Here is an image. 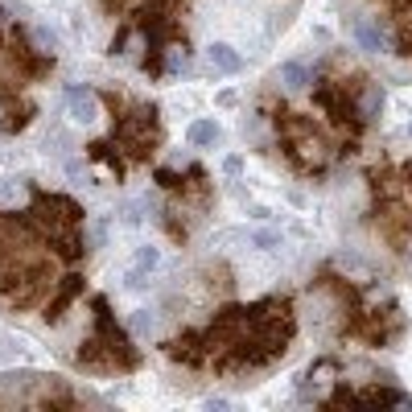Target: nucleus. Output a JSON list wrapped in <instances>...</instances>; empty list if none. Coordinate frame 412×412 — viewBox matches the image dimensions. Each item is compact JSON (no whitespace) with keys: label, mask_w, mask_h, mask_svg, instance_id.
<instances>
[{"label":"nucleus","mask_w":412,"mask_h":412,"mask_svg":"<svg viewBox=\"0 0 412 412\" xmlns=\"http://www.w3.org/2000/svg\"><path fill=\"white\" fill-rule=\"evenodd\" d=\"M297 334V310L289 297H260L247 305V334H243L223 359L215 363L218 375H240V371H260L285 355V346Z\"/></svg>","instance_id":"f257e3e1"},{"label":"nucleus","mask_w":412,"mask_h":412,"mask_svg":"<svg viewBox=\"0 0 412 412\" xmlns=\"http://www.w3.org/2000/svg\"><path fill=\"white\" fill-rule=\"evenodd\" d=\"M91 310H95V330L83 339L78 355H74V363L83 367V371H95V375L136 371V367H141V351L132 346L128 330L116 326V317H112V310H107V301L95 297V301H91Z\"/></svg>","instance_id":"f03ea898"},{"label":"nucleus","mask_w":412,"mask_h":412,"mask_svg":"<svg viewBox=\"0 0 412 412\" xmlns=\"http://www.w3.org/2000/svg\"><path fill=\"white\" fill-rule=\"evenodd\" d=\"M103 103L112 107V141L128 161H148L161 145V116L153 103H128L124 95H107Z\"/></svg>","instance_id":"7ed1b4c3"},{"label":"nucleus","mask_w":412,"mask_h":412,"mask_svg":"<svg viewBox=\"0 0 412 412\" xmlns=\"http://www.w3.org/2000/svg\"><path fill=\"white\" fill-rule=\"evenodd\" d=\"M272 124H276L281 148H285V157H289L293 170L322 177V173H326V165L334 161V153H330V141H326V132H322V128L310 120V116H301V112H285V107H281V112L272 116Z\"/></svg>","instance_id":"20e7f679"},{"label":"nucleus","mask_w":412,"mask_h":412,"mask_svg":"<svg viewBox=\"0 0 412 412\" xmlns=\"http://www.w3.org/2000/svg\"><path fill=\"white\" fill-rule=\"evenodd\" d=\"M4 49H8V58H13V74H17V78H46V74L54 71V54H42L21 25L8 29Z\"/></svg>","instance_id":"39448f33"},{"label":"nucleus","mask_w":412,"mask_h":412,"mask_svg":"<svg viewBox=\"0 0 412 412\" xmlns=\"http://www.w3.org/2000/svg\"><path fill=\"white\" fill-rule=\"evenodd\" d=\"M161 351L170 355L173 363H186V367H206V346H202V330H186V334H177V339L161 342Z\"/></svg>","instance_id":"423d86ee"},{"label":"nucleus","mask_w":412,"mask_h":412,"mask_svg":"<svg viewBox=\"0 0 412 412\" xmlns=\"http://www.w3.org/2000/svg\"><path fill=\"white\" fill-rule=\"evenodd\" d=\"M83 285H87V281H83L78 272H66V276L54 285V297H49V305H46V314H42V317H46V322H58V317L66 314V305L83 293Z\"/></svg>","instance_id":"0eeeda50"},{"label":"nucleus","mask_w":412,"mask_h":412,"mask_svg":"<svg viewBox=\"0 0 412 412\" xmlns=\"http://www.w3.org/2000/svg\"><path fill=\"white\" fill-rule=\"evenodd\" d=\"M99 103H103V95H99L95 87H87V83L66 91V112H71L78 124H91V120H95V116H99Z\"/></svg>","instance_id":"6e6552de"},{"label":"nucleus","mask_w":412,"mask_h":412,"mask_svg":"<svg viewBox=\"0 0 412 412\" xmlns=\"http://www.w3.org/2000/svg\"><path fill=\"white\" fill-rule=\"evenodd\" d=\"M351 29H355V37H359V46L363 49H371V54H384V49H388V33H384L379 25H371L367 17H355Z\"/></svg>","instance_id":"1a4fd4ad"},{"label":"nucleus","mask_w":412,"mask_h":412,"mask_svg":"<svg viewBox=\"0 0 412 412\" xmlns=\"http://www.w3.org/2000/svg\"><path fill=\"white\" fill-rule=\"evenodd\" d=\"M87 153H91V161H99V165H107V170L116 173V182L124 177V157L116 153V141H91Z\"/></svg>","instance_id":"9d476101"},{"label":"nucleus","mask_w":412,"mask_h":412,"mask_svg":"<svg viewBox=\"0 0 412 412\" xmlns=\"http://www.w3.org/2000/svg\"><path fill=\"white\" fill-rule=\"evenodd\" d=\"M206 58H211V66L223 71V74H240V66H243V58L227 46V42H215V46L206 49Z\"/></svg>","instance_id":"9b49d317"},{"label":"nucleus","mask_w":412,"mask_h":412,"mask_svg":"<svg viewBox=\"0 0 412 412\" xmlns=\"http://www.w3.org/2000/svg\"><path fill=\"white\" fill-rule=\"evenodd\" d=\"M281 83H285L289 91H301V87L314 83V71H310L305 62H285V66H281Z\"/></svg>","instance_id":"f8f14e48"},{"label":"nucleus","mask_w":412,"mask_h":412,"mask_svg":"<svg viewBox=\"0 0 412 412\" xmlns=\"http://www.w3.org/2000/svg\"><path fill=\"white\" fill-rule=\"evenodd\" d=\"M215 141H218V124L215 120H194L190 124V145L202 148V145H215Z\"/></svg>","instance_id":"ddd939ff"},{"label":"nucleus","mask_w":412,"mask_h":412,"mask_svg":"<svg viewBox=\"0 0 412 412\" xmlns=\"http://www.w3.org/2000/svg\"><path fill=\"white\" fill-rule=\"evenodd\" d=\"M29 37H33V46L42 49V54H54V49H58V33H54L49 25H33Z\"/></svg>","instance_id":"4468645a"},{"label":"nucleus","mask_w":412,"mask_h":412,"mask_svg":"<svg viewBox=\"0 0 412 412\" xmlns=\"http://www.w3.org/2000/svg\"><path fill=\"white\" fill-rule=\"evenodd\" d=\"M132 330H136V334H153V330H157V314H153V310H136Z\"/></svg>","instance_id":"2eb2a0df"},{"label":"nucleus","mask_w":412,"mask_h":412,"mask_svg":"<svg viewBox=\"0 0 412 412\" xmlns=\"http://www.w3.org/2000/svg\"><path fill=\"white\" fill-rule=\"evenodd\" d=\"M157 264H161V252H157V247H141V252H136V268H148V272H153Z\"/></svg>","instance_id":"dca6fc26"},{"label":"nucleus","mask_w":412,"mask_h":412,"mask_svg":"<svg viewBox=\"0 0 412 412\" xmlns=\"http://www.w3.org/2000/svg\"><path fill=\"white\" fill-rule=\"evenodd\" d=\"M124 285H128V289H145L148 285V268H128V276H124Z\"/></svg>","instance_id":"f3484780"},{"label":"nucleus","mask_w":412,"mask_h":412,"mask_svg":"<svg viewBox=\"0 0 412 412\" xmlns=\"http://www.w3.org/2000/svg\"><path fill=\"white\" fill-rule=\"evenodd\" d=\"M252 243H256V247H276V243H281V235H276V231H256V235H252Z\"/></svg>","instance_id":"a211bd4d"},{"label":"nucleus","mask_w":412,"mask_h":412,"mask_svg":"<svg viewBox=\"0 0 412 412\" xmlns=\"http://www.w3.org/2000/svg\"><path fill=\"white\" fill-rule=\"evenodd\" d=\"M223 170H227V173H240L243 161H240V157H227V165H223Z\"/></svg>","instance_id":"6ab92c4d"},{"label":"nucleus","mask_w":412,"mask_h":412,"mask_svg":"<svg viewBox=\"0 0 412 412\" xmlns=\"http://www.w3.org/2000/svg\"><path fill=\"white\" fill-rule=\"evenodd\" d=\"M99 4H103L107 13H120V8H124V0H99Z\"/></svg>","instance_id":"aec40b11"}]
</instances>
